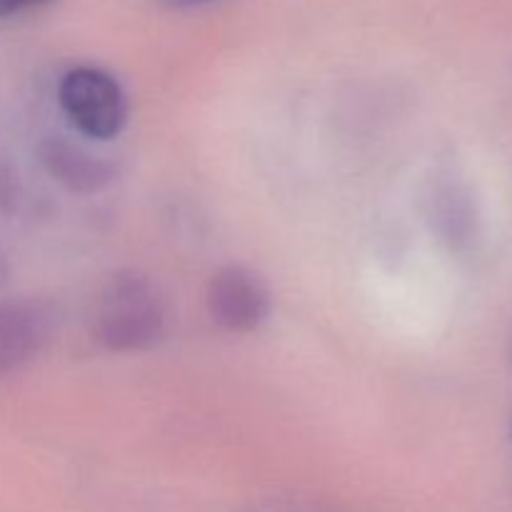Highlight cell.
<instances>
[{
	"label": "cell",
	"instance_id": "7",
	"mask_svg": "<svg viewBox=\"0 0 512 512\" xmlns=\"http://www.w3.org/2000/svg\"><path fill=\"white\" fill-rule=\"evenodd\" d=\"M170 5H178V8H188V5H205L213 3V0H168Z\"/></svg>",
	"mask_w": 512,
	"mask_h": 512
},
{
	"label": "cell",
	"instance_id": "4",
	"mask_svg": "<svg viewBox=\"0 0 512 512\" xmlns=\"http://www.w3.org/2000/svg\"><path fill=\"white\" fill-rule=\"evenodd\" d=\"M48 338V320L33 305L0 303V378L33 358Z\"/></svg>",
	"mask_w": 512,
	"mask_h": 512
},
{
	"label": "cell",
	"instance_id": "2",
	"mask_svg": "<svg viewBox=\"0 0 512 512\" xmlns=\"http://www.w3.org/2000/svg\"><path fill=\"white\" fill-rule=\"evenodd\" d=\"M58 103L73 128L88 138H115L128 120V103L120 83L93 65H78L60 78Z\"/></svg>",
	"mask_w": 512,
	"mask_h": 512
},
{
	"label": "cell",
	"instance_id": "5",
	"mask_svg": "<svg viewBox=\"0 0 512 512\" xmlns=\"http://www.w3.org/2000/svg\"><path fill=\"white\" fill-rule=\"evenodd\" d=\"M43 160L50 173L75 193H93L110 180V168L103 160L85 153L78 145L65 143V140H50L45 145Z\"/></svg>",
	"mask_w": 512,
	"mask_h": 512
},
{
	"label": "cell",
	"instance_id": "3",
	"mask_svg": "<svg viewBox=\"0 0 512 512\" xmlns=\"http://www.w3.org/2000/svg\"><path fill=\"white\" fill-rule=\"evenodd\" d=\"M208 310L220 328L230 333H253L270 315V293L258 275L230 265L210 280Z\"/></svg>",
	"mask_w": 512,
	"mask_h": 512
},
{
	"label": "cell",
	"instance_id": "6",
	"mask_svg": "<svg viewBox=\"0 0 512 512\" xmlns=\"http://www.w3.org/2000/svg\"><path fill=\"white\" fill-rule=\"evenodd\" d=\"M45 3H48V0H0V18L25 13V10L40 8V5Z\"/></svg>",
	"mask_w": 512,
	"mask_h": 512
},
{
	"label": "cell",
	"instance_id": "8",
	"mask_svg": "<svg viewBox=\"0 0 512 512\" xmlns=\"http://www.w3.org/2000/svg\"><path fill=\"white\" fill-rule=\"evenodd\" d=\"M5 275H8V265H5L3 253H0V283H3V280H5Z\"/></svg>",
	"mask_w": 512,
	"mask_h": 512
},
{
	"label": "cell",
	"instance_id": "1",
	"mask_svg": "<svg viewBox=\"0 0 512 512\" xmlns=\"http://www.w3.org/2000/svg\"><path fill=\"white\" fill-rule=\"evenodd\" d=\"M165 310L158 290L143 275H118L110 280L95 313V340L115 353L145 350L160 340Z\"/></svg>",
	"mask_w": 512,
	"mask_h": 512
}]
</instances>
